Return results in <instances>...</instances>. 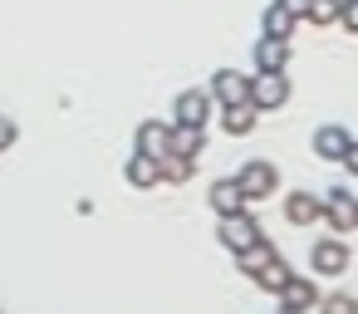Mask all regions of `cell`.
Here are the masks:
<instances>
[{
  "instance_id": "12",
  "label": "cell",
  "mask_w": 358,
  "mask_h": 314,
  "mask_svg": "<svg viewBox=\"0 0 358 314\" xmlns=\"http://www.w3.org/2000/svg\"><path fill=\"white\" fill-rule=\"evenodd\" d=\"M138 152H148V157H162L167 148H172V123H157V118H148V123H138Z\"/></svg>"
},
{
  "instance_id": "8",
  "label": "cell",
  "mask_w": 358,
  "mask_h": 314,
  "mask_svg": "<svg viewBox=\"0 0 358 314\" xmlns=\"http://www.w3.org/2000/svg\"><path fill=\"white\" fill-rule=\"evenodd\" d=\"M275 294H280V309H289V314H314V304H319L314 275H289Z\"/></svg>"
},
{
  "instance_id": "10",
  "label": "cell",
  "mask_w": 358,
  "mask_h": 314,
  "mask_svg": "<svg viewBox=\"0 0 358 314\" xmlns=\"http://www.w3.org/2000/svg\"><path fill=\"white\" fill-rule=\"evenodd\" d=\"M285 64H289V40L275 35L255 40V74H285Z\"/></svg>"
},
{
  "instance_id": "5",
  "label": "cell",
  "mask_w": 358,
  "mask_h": 314,
  "mask_svg": "<svg viewBox=\"0 0 358 314\" xmlns=\"http://www.w3.org/2000/svg\"><path fill=\"white\" fill-rule=\"evenodd\" d=\"M289 104V79L285 74H255L250 79V108L255 113H275Z\"/></svg>"
},
{
  "instance_id": "22",
  "label": "cell",
  "mask_w": 358,
  "mask_h": 314,
  "mask_svg": "<svg viewBox=\"0 0 358 314\" xmlns=\"http://www.w3.org/2000/svg\"><path fill=\"white\" fill-rule=\"evenodd\" d=\"M338 6H343V0H309L304 20L309 25H338Z\"/></svg>"
},
{
  "instance_id": "9",
  "label": "cell",
  "mask_w": 358,
  "mask_h": 314,
  "mask_svg": "<svg viewBox=\"0 0 358 314\" xmlns=\"http://www.w3.org/2000/svg\"><path fill=\"white\" fill-rule=\"evenodd\" d=\"M285 221H289V226H319V221H324V197H314V192H289V197H285Z\"/></svg>"
},
{
  "instance_id": "25",
  "label": "cell",
  "mask_w": 358,
  "mask_h": 314,
  "mask_svg": "<svg viewBox=\"0 0 358 314\" xmlns=\"http://www.w3.org/2000/svg\"><path fill=\"white\" fill-rule=\"evenodd\" d=\"M275 6H285L294 20H304V10H309V0H275Z\"/></svg>"
},
{
  "instance_id": "6",
  "label": "cell",
  "mask_w": 358,
  "mask_h": 314,
  "mask_svg": "<svg viewBox=\"0 0 358 314\" xmlns=\"http://www.w3.org/2000/svg\"><path fill=\"white\" fill-rule=\"evenodd\" d=\"M309 270H314V280H319V275H343V270H348V245H343V236L314 241V245H309Z\"/></svg>"
},
{
  "instance_id": "1",
  "label": "cell",
  "mask_w": 358,
  "mask_h": 314,
  "mask_svg": "<svg viewBox=\"0 0 358 314\" xmlns=\"http://www.w3.org/2000/svg\"><path fill=\"white\" fill-rule=\"evenodd\" d=\"M236 187H241L245 206H250V201H265V197H275V187H280V167L265 162V157H250V162L236 172Z\"/></svg>"
},
{
  "instance_id": "2",
  "label": "cell",
  "mask_w": 358,
  "mask_h": 314,
  "mask_svg": "<svg viewBox=\"0 0 358 314\" xmlns=\"http://www.w3.org/2000/svg\"><path fill=\"white\" fill-rule=\"evenodd\" d=\"M324 221L334 226V236H353V226H358V197L348 187H329L324 192Z\"/></svg>"
},
{
  "instance_id": "3",
  "label": "cell",
  "mask_w": 358,
  "mask_h": 314,
  "mask_svg": "<svg viewBox=\"0 0 358 314\" xmlns=\"http://www.w3.org/2000/svg\"><path fill=\"white\" fill-rule=\"evenodd\" d=\"M211 94L206 89H182L177 94V104H172V123L177 128H206L211 123Z\"/></svg>"
},
{
  "instance_id": "13",
  "label": "cell",
  "mask_w": 358,
  "mask_h": 314,
  "mask_svg": "<svg viewBox=\"0 0 358 314\" xmlns=\"http://www.w3.org/2000/svg\"><path fill=\"white\" fill-rule=\"evenodd\" d=\"M206 201H211V211H216V216H236V211H245V197H241L236 177H221V182H211Z\"/></svg>"
},
{
  "instance_id": "11",
  "label": "cell",
  "mask_w": 358,
  "mask_h": 314,
  "mask_svg": "<svg viewBox=\"0 0 358 314\" xmlns=\"http://www.w3.org/2000/svg\"><path fill=\"white\" fill-rule=\"evenodd\" d=\"M348 128L343 123H324V128H314V157H324V162H338L343 152H348Z\"/></svg>"
},
{
  "instance_id": "17",
  "label": "cell",
  "mask_w": 358,
  "mask_h": 314,
  "mask_svg": "<svg viewBox=\"0 0 358 314\" xmlns=\"http://www.w3.org/2000/svg\"><path fill=\"white\" fill-rule=\"evenodd\" d=\"M270 260H275V245H270L265 236H260L255 245H245V250H236V265H241L245 275H260V270H265Z\"/></svg>"
},
{
  "instance_id": "19",
  "label": "cell",
  "mask_w": 358,
  "mask_h": 314,
  "mask_svg": "<svg viewBox=\"0 0 358 314\" xmlns=\"http://www.w3.org/2000/svg\"><path fill=\"white\" fill-rule=\"evenodd\" d=\"M201 148H206V128H177V123H172V148H167V152L201 157Z\"/></svg>"
},
{
  "instance_id": "24",
  "label": "cell",
  "mask_w": 358,
  "mask_h": 314,
  "mask_svg": "<svg viewBox=\"0 0 358 314\" xmlns=\"http://www.w3.org/2000/svg\"><path fill=\"white\" fill-rule=\"evenodd\" d=\"M15 138H20L15 118H0V152H6V148H15Z\"/></svg>"
},
{
  "instance_id": "26",
  "label": "cell",
  "mask_w": 358,
  "mask_h": 314,
  "mask_svg": "<svg viewBox=\"0 0 358 314\" xmlns=\"http://www.w3.org/2000/svg\"><path fill=\"white\" fill-rule=\"evenodd\" d=\"M338 162H343V167H348V172H353V177H358V143H348V152H343V157H338Z\"/></svg>"
},
{
  "instance_id": "18",
  "label": "cell",
  "mask_w": 358,
  "mask_h": 314,
  "mask_svg": "<svg viewBox=\"0 0 358 314\" xmlns=\"http://www.w3.org/2000/svg\"><path fill=\"white\" fill-rule=\"evenodd\" d=\"M260 25H265V35H275V40H289L294 35V15L285 10V6H265V15H260Z\"/></svg>"
},
{
  "instance_id": "21",
  "label": "cell",
  "mask_w": 358,
  "mask_h": 314,
  "mask_svg": "<svg viewBox=\"0 0 358 314\" xmlns=\"http://www.w3.org/2000/svg\"><path fill=\"white\" fill-rule=\"evenodd\" d=\"M319 314H358V294H348V290H334V294H319V304H314Z\"/></svg>"
},
{
  "instance_id": "20",
  "label": "cell",
  "mask_w": 358,
  "mask_h": 314,
  "mask_svg": "<svg viewBox=\"0 0 358 314\" xmlns=\"http://www.w3.org/2000/svg\"><path fill=\"white\" fill-rule=\"evenodd\" d=\"M289 275H294V270H289V260H285V255H275V260H270V265H265V270L255 275V285H260L265 294H275V290H280V285H285Z\"/></svg>"
},
{
  "instance_id": "7",
  "label": "cell",
  "mask_w": 358,
  "mask_h": 314,
  "mask_svg": "<svg viewBox=\"0 0 358 314\" xmlns=\"http://www.w3.org/2000/svg\"><path fill=\"white\" fill-rule=\"evenodd\" d=\"M216 236H221V245L236 255V250H245V245H255L265 231H260V221L255 216H245V211H236V216H221V226H216Z\"/></svg>"
},
{
  "instance_id": "27",
  "label": "cell",
  "mask_w": 358,
  "mask_h": 314,
  "mask_svg": "<svg viewBox=\"0 0 358 314\" xmlns=\"http://www.w3.org/2000/svg\"><path fill=\"white\" fill-rule=\"evenodd\" d=\"M280 314H289V309H280Z\"/></svg>"
},
{
  "instance_id": "16",
  "label": "cell",
  "mask_w": 358,
  "mask_h": 314,
  "mask_svg": "<svg viewBox=\"0 0 358 314\" xmlns=\"http://www.w3.org/2000/svg\"><path fill=\"white\" fill-rule=\"evenodd\" d=\"M255 108L250 104H231V108H221V128L231 133V138H245V133H255Z\"/></svg>"
},
{
  "instance_id": "23",
  "label": "cell",
  "mask_w": 358,
  "mask_h": 314,
  "mask_svg": "<svg viewBox=\"0 0 358 314\" xmlns=\"http://www.w3.org/2000/svg\"><path fill=\"white\" fill-rule=\"evenodd\" d=\"M338 25L348 35H358V0H343V6H338Z\"/></svg>"
},
{
  "instance_id": "14",
  "label": "cell",
  "mask_w": 358,
  "mask_h": 314,
  "mask_svg": "<svg viewBox=\"0 0 358 314\" xmlns=\"http://www.w3.org/2000/svg\"><path fill=\"white\" fill-rule=\"evenodd\" d=\"M157 177H162L167 187L192 182V177H196V157H187V152H162V157H157Z\"/></svg>"
},
{
  "instance_id": "15",
  "label": "cell",
  "mask_w": 358,
  "mask_h": 314,
  "mask_svg": "<svg viewBox=\"0 0 358 314\" xmlns=\"http://www.w3.org/2000/svg\"><path fill=\"white\" fill-rule=\"evenodd\" d=\"M123 177H128V187H138V192H148V187L162 182V177H157V157H148V152H133L128 167H123Z\"/></svg>"
},
{
  "instance_id": "4",
  "label": "cell",
  "mask_w": 358,
  "mask_h": 314,
  "mask_svg": "<svg viewBox=\"0 0 358 314\" xmlns=\"http://www.w3.org/2000/svg\"><path fill=\"white\" fill-rule=\"evenodd\" d=\"M206 94H211V104H221V108L250 104V74H241V69H216L211 84H206Z\"/></svg>"
}]
</instances>
